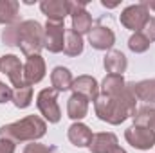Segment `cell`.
Here are the masks:
<instances>
[{
  "instance_id": "obj_1",
  "label": "cell",
  "mask_w": 155,
  "mask_h": 153,
  "mask_svg": "<svg viewBox=\"0 0 155 153\" xmlns=\"http://www.w3.org/2000/svg\"><path fill=\"white\" fill-rule=\"evenodd\" d=\"M94 112L99 121L108 122L112 126L123 124L126 119L134 117L137 112V99L132 90V83H126L124 90L117 96L99 94L94 101Z\"/></svg>"
},
{
  "instance_id": "obj_2",
  "label": "cell",
  "mask_w": 155,
  "mask_h": 153,
  "mask_svg": "<svg viewBox=\"0 0 155 153\" xmlns=\"http://www.w3.org/2000/svg\"><path fill=\"white\" fill-rule=\"evenodd\" d=\"M47 133V122L40 115H25L20 121L4 124L0 128V139L18 142H38Z\"/></svg>"
},
{
  "instance_id": "obj_3",
  "label": "cell",
  "mask_w": 155,
  "mask_h": 153,
  "mask_svg": "<svg viewBox=\"0 0 155 153\" xmlns=\"http://www.w3.org/2000/svg\"><path fill=\"white\" fill-rule=\"evenodd\" d=\"M20 50L29 58L40 54L43 49V25L36 20L18 22V45Z\"/></svg>"
},
{
  "instance_id": "obj_4",
  "label": "cell",
  "mask_w": 155,
  "mask_h": 153,
  "mask_svg": "<svg viewBox=\"0 0 155 153\" xmlns=\"http://www.w3.org/2000/svg\"><path fill=\"white\" fill-rule=\"evenodd\" d=\"M150 20V9L144 2L141 4H132L128 7H124L119 15V22L124 29L132 31V33H141L146 25V22Z\"/></svg>"
},
{
  "instance_id": "obj_5",
  "label": "cell",
  "mask_w": 155,
  "mask_h": 153,
  "mask_svg": "<svg viewBox=\"0 0 155 153\" xmlns=\"http://www.w3.org/2000/svg\"><path fill=\"white\" fill-rule=\"evenodd\" d=\"M58 94L60 92L51 86V88L40 90L38 96H36V106H38L40 114L43 115V121L45 122L56 124L61 119V108L58 105Z\"/></svg>"
},
{
  "instance_id": "obj_6",
  "label": "cell",
  "mask_w": 155,
  "mask_h": 153,
  "mask_svg": "<svg viewBox=\"0 0 155 153\" xmlns=\"http://www.w3.org/2000/svg\"><path fill=\"white\" fill-rule=\"evenodd\" d=\"M65 24L63 22H54V20H47L43 25V49H47L52 54L63 52V45H65Z\"/></svg>"
},
{
  "instance_id": "obj_7",
  "label": "cell",
  "mask_w": 155,
  "mask_h": 153,
  "mask_svg": "<svg viewBox=\"0 0 155 153\" xmlns=\"http://www.w3.org/2000/svg\"><path fill=\"white\" fill-rule=\"evenodd\" d=\"M124 139L132 148L141 150V151L152 150L155 146V133L152 130H148L144 126H137V124H132L124 132Z\"/></svg>"
},
{
  "instance_id": "obj_8",
  "label": "cell",
  "mask_w": 155,
  "mask_h": 153,
  "mask_svg": "<svg viewBox=\"0 0 155 153\" xmlns=\"http://www.w3.org/2000/svg\"><path fill=\"white\" fill-rule=\"evenodd\" d=\"M0 72L5 74L7 79L15 88H20L25 85L24 81V63L15 54H4L0 58Z\"/></svg>"
},
{
  "instance_id": "obj_9",
  "label": "cell",
  "mask_w": 155,
  "mask_h": 153,
  "mask_svg": "<svg viewBox=\"0 0 155 153\" xmlns=\"http://www.w3.org/2000/svg\"><path fill=\"white\" fill-rule=\"evenodd\" d=\"M71 5V20H72V29L78 34H88L92 29V16L90 13L85 9L87 2H69Z\"/></svg>"
},
{
  "instance_id": "obj_10",
  "label": "cell",
  "mask_w": 155,
  "mask_h": 153,
  "mask_svg": "<svg viewBox=\"0 0 155 153\" xmlns=\"http://www.w3.org/2000/svg\"><path fill=\"white\" fill-rule=\"evenodd\" d=\"M88 43L96 50H112V47L116 43V34L110 27L97 24V25H92V29L88 33Z\"/></svg>"
},
{
  "instance_id": "obj_11",
  "label": "cell",
  "mask_w": 155,
  "mask_h": 153,
  "mask_svg": "<svg viewBox=\"0 0 155 153\" xmlns=\"http://www.w3.org/2000/svg\"><path fill=\"white\" fill-rule=\"evenodd\" d=\"M45 72H47L45 60H43L40 54L29 56L27 61L24 63V81H25V85H29V86L40 83V81L45 77Z\"/></svg>"
},
{
  "instance_id": "obj_12",
  "label": "cell",
  "mask_w": 155,
  "mask_h": 153,
  "mask_svg": "<svg viewBox=\"0 0 155 153\" xmlns=\"http://www.w3.org/2000/svg\"><path fill=\"white\" fill-rule=\"evenodd\" d=\"M72 94H79L83 96L88 103L96 101L97 96H99V83L94 76H88V74H83V76H78L72 83Z\"/></svg>"
},
{
  "instance_id": "obj_13",
  "label": "cell",
  "mask_w": 155,
  "mask_h": 153,
  "mask_svg": "<svg viewBox=\"0 0 155 153\" xmlns=\"http://www.w3.org/2000/svg\"><path fill=\"white\" fill-rule=\"evenodd\" d=\"M40 11L47 16V20L63 22L65 16L71 13V5H69V0H41Z\"/></svg>"
},
{
  "instance_id": "obj_14",
  "label": "cell",
  "mask_w": 155,
  "mask_h": 153,
  "mask_svg": "<svg viewBox=\"0 0 155 153\" xmlns=\"http://www.w3.org/2000/svg\"><path fill=\"white\" fill-rule=\"evenodd\" d=\"M67 137H69L71 144H74L76 148H88V146H90V141H92V137H94V133H92V130H90L87 124H83V122L78 121V122H72V124L69 126Z\"/></svg>"
},
{
  "instance_id": "obj_15",
  "label": "cell",
  "mask_w": 155,
  "mask_h": 153,
  "mask_svg": "<svg viewBox=\"0 0 155 153\" xmlns=\"http://www.w3.org/2000/svg\"><path fill=\"white\" fill-rule=\"evenodd\" d=\"M103 67L108 74H114V76H123L128 69V60L126 56L121 52V50H108L107 56L103 58Z\"/></svg>"
},
{
  "instance_id": "obj_16",
  "label": "cell",
  "mask_w": 155,
  "mask_h": 153,
  "mask_svg": "<svg viewBox=\"0 0 155 153\" xmlns=\"http://www.w3.org/2000/svg\"><path fill=\"white\" fill-rule=\"evenodd\" d=\"M116 146H119L116 133H112V132H99V133H94L88 150L92 153H110Z\"/></svg>"
},
{
  "instance_id": "obj_17",
  "label": "cell",
  "mask_w": 155,
  "mask_h": 153,
  "mask_svg": "<svg viewBox=\"0 0 155 153\" xmlns=\"http://www.w3.org/2000/svg\"><path fill=\"white\" fill-rule=\"evenodd\" d=\"M72 83H74V77H72V72L63 67V65H58L52 69L51 72V85L54 90L58 92H67L72 88Z\"/></svg>"
},
{
  "instance_id": "obj_18",
  "label": "cell",
  "mask_w": 155,
  "mask_h": 153,
  "mask_svg": "<svg viewBox=\"0 0 155 153\" xmlns=\"http://www.w3.org/2000/svg\"><path fill=\"white\" fill-rule=\"evenodd\" d=\"M132 90L137 101H143L146 105H155V77L132 83Z\"/></svg>"
},
{
  "instance_id": "obj_19",
  "label": "cell",
  "mask_w": 155,
  "mask_h": 153,
  "mask_svg": "<svg viewBox=\"0 0 155 153\" xmlns=\"http://www.w3.org/2000/svg\"><path fill=\"white\" fill-rule=\"evenodd\" d=\"M87 114H88V101L79 94H72L67 99V115L74 122H78L83 117H87Z\"/></svg>"
},
{
  "instance_id": "obj_20",
  "label": "cell",
  "mask_w": 155,
  "mask_h": 153,
  "mask_svg": "<svg viewBox=\"0 0 155 153\" xmlns=\"http://www.w3.org/2000/svg\"><path fill=\"white\" fill-rule=\"evenodd\" d=\"M20 18V4L16 0H0V24L15 25Z\"/></svg>"
},
{
  "instance_id": "obj_21",
  "label": "cell",
  "mask_w": 155,
  "mask_h": 153,
  "mask_svg": "<svg viewBox=\"0 0 155 153\" xmlns=\"http://www.w3.org/2000/svg\"><path fill=\"white\" fill-rule=\"evenodd\" d=\"M83 49H85L83 36H81V34H78L72 27H71V29H67V33H65V45H63V52H65L67 56H71V58H76V56H79V54L83 52Z\"/></svg>"
},
{
  "instance_id": "obj_22",
  "label": "cell",
  "mask_w": 155,
  "mask_h": 153,
  "mask_svg": "<svg viewBox=\"0 0 155 153\" xmlns=\"http://www.w3.org/2000/svg\"><path fill=\"white\" fill-rule=\"evenodd\" d=\"M126 81L123 76H114V74H107L105 79L99 85V94L103 96H117L124 90Z\"/></svg>"
},
{
  "instance_id": "obj_23",
  "label": "cell",
  "mask_w": 155,
  "mask_h": 153,
  "mask_svg": "<svg viewBox=\"0 0 155 153\" xmlns=\"http://www.w3.org/2000/svg\"><path fill=\"white\" fill-rule=\"evenodd\" d=\"M132 119H134V124L144 126V128L152 130L155 133V108H152L150 105L137 108V112H135V115Z\"/></svg>"
},
{
  "instance_id": "obj_24",
  "label": "cell",
  "mask_w": 155,
  "mask_h": 153,
  "mask_svg": "<svg viewBox=\"0 0 155 153\" xmlns=\"http://www.w3.org/2000/svg\"><path fill=\"white\" fill-rule=\"evenodd\" d=\"M13 105L16 108H27L33 101V86L29 85H24L20 88H15L13 90Z\"/></svg>"
},
{
  "instance_id": "obj_25",
  "label": "cell",
  "mask_w": 155,
  "mask_h": 153,
  "mask_svg": "<svg viewBox=\"0 0 155 153\" xmlns=\"http://www.w3.org/2000/svg\"><path fill=\"white\" fill-rule=\"evenodd\" d=\"M150 40L146 38L143 33H134L130 40H128V49L132 50V52H135V54H141V52H146L148 49H150Z\"/></svg>"
},
{
  "instance_id": "obj_26",
  "label": "cell",
  "mask_w": 155,
  "mask_h": 153,
  "mask_svg": "<svg viewBox=\"0 0 155 153\" xmlns=\"http://www.w3.org/2000/svg\"><path fill=\"white\" fill-rule=\"evenodd\" d=\"M2 41H4L7 47H16V45H18V24L9 25V27L4 29V33H2Z\"/></svg>"
},
{
  "instance_id": "obj_27",
  "label": "cell",
  "mask_w": 155,
  "mask_h": 153,
  "mask_svg": "<svg viewBox=\"0 0 155 153\" xmlns=\"http://www.w3.org/2000/svg\"><path fill=\"white\" fill-rule=\"evenodd\" d=\"M22 153H54V148H49L40 142H29V144H25Z\"/></svg>"
},
{
  "instance_id": "obj_28",
  "label": "cell",
  "mask_w": 155,
  "mask_h": 153,
  "mask_svg": "<svg viewBox=\"0 0 155 153\" xmlns=\"http://www.w3.org/2000/svg\"><path fill=\"white\" fill-rule=\"evenodd\" d=\"M141 33L150 40V43H153L155 41V16H150V20L146 22V25H144V29Z\"/></svg>"
},
{
  "instance_id": "obj_29",
  "label": "cell",
  "mask_w": 155,
  "mask_h": 153,
  "mask_svg": "<svg viewBox=\"0 0 155 153\" xmlns=\"http://www.w3.org/2000/svg\"><path fill=\"white\" fill-rule=\"evenodd\" d=\"M11 99H13V88L0 81V105H4V103H7Z\"/></svg>"
},
{
  "instance_id": "obj_30",
  "label": "cell",
  "mask_w": 155,
  "mask_h": 153,
  "mask_svg": "<svg viewBox=\"0 0 155 153\" xmlns=\"http://www.w3.org/2000/svg\"><path fill=\"white\" fill-rule=\"evenodd\" d=\"M15 150H16V144L13 141L0 139V153H15Z\"/></svg>"
},
{
  "instance_id": "obj_31",
  "label": "cell",
  "mask_w": 155,
  "mask_h": 153,
  "mask_svg": "<svg viewBox=\"0 0 155 153\" xmlns=\"http://www.w3.org/2000/svg\"><path fill=\"white\" fill-rule=\"evenodd\" d=\"M110 153H126V150H124V148H121V146H116Z\"/></svg>"
},
{
  "instance_id": "obj_32",
  "label": "cell",
  "mask_w": 155,
  "mask_h": 153,
  "mask_svg": "<svg viewBox=\"0 0 155 153\" xmlns=\"http://www.w3.org/2000/svg\"><path fill=\"white\" fill-rule=\"evenodd\" d=\"M146 5H148V9H152V11H155V2H144Z\"/></svg>"
}]
</instances>
